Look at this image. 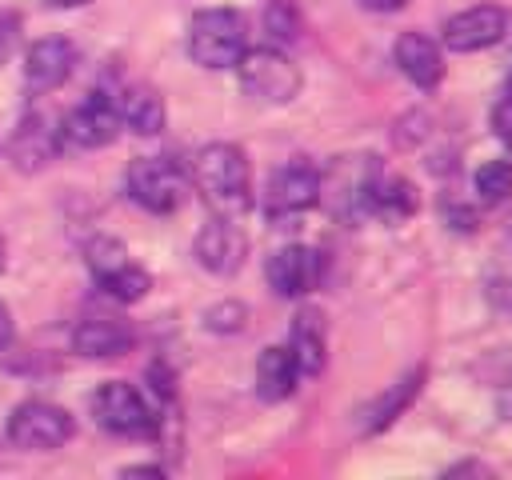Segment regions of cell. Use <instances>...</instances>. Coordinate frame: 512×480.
<instances>
[{
  "label": "cell",
  "mask_w": 512,
  "mask_h": 480,
  "mask_svg": "<svg viewBox=\"0 0 512 480\" xmlns=\"http://www.w3.org/2000/svg\"><path fill=\"white\" fill-rule=\"evenodd\" d=\"M116 108H120V124H128L136 136H156L164 128V100L148 84H128Z\"/></svg>",
  "instance_id": "cell-20"
},
{
  "label": "cell",
  "mask_w": 512,
  "mask_h": 480,
  "mask_svg": "<svg viewBox=\"0 0 512 480\" xmlns=\"http://www.w3.org/2000/svg\"><path fill=\"white\" fill-rule=\"evenodd\" d=\"M492 128H496V140L512 152V88L496 100V108H492Z\"/></svg>",
  "instance_id": "cell-27"
},
{
  "label": "cell",
  "mask_w": 512,
  "mask_h": 480,
  "mask_svg": "<svg viewBox=\"0 0 512 480\" xmlns=\"http://www.w3.org/2000/svg\"><path fill=\"white\" fill-rule=\"evenodd\" d=\"M120 132V108L112 92H88L72 112H64L60 120V136L76 148H104L112 144Z\"/></svg>",
  "instance_id": "cell-10"
},
{
  "label": "cell",
  "mask_w": 512,
  "mask_h": 480,
  "mask_svg": "<svg viewBox=\"0 0 512 480\" xmlns=\"http://www.w3.org/2000/svg\"><path fill=\"white\" fill-rule=\"evenodd\" d=\"M264 28L272 32L276 44H288L300 36V20H296V8L288 0H268V16H264Z\"/></svg>",
  "instance_id": "cell-24"
},
{
  "label": "cell",
  "mask_w": 512,
  "mask_h": 480,
  "mask_svg": "<svg viewBox=\"0 0 512 480\" xmlns=\"http://www.w3.org/2000/svg\"><path fill=\"white\" fill-rule=\"evenodd\" d=\"M264 276H268V284H272L276 296L296 300V296H308V292L320 284V276H324V256H320L316 248H308V244H284V248H276V252L268 256Z\"/></svg>",
  "instance_id": "cell-12"
},
{
  "label": "cell",
  "mask_w": 512,
  "mask_h": 480,
  "mask_svg": "<svg viewBox=\"0 0 512 480\" xmlns=\"http://www.w3.org/2000/svg\"><path fill=\"white\" fill-rule=\"evenodd\" d=\"M248 256V236L236 224V216H212L200 232H196V260L212 272V276H232L240 272Z\"/></svg>",
  "instance_id": "cell-14"
},
{
  "label": "cell",
  "mask_w": 512,
  "mask_h": 480,
  "mask_svg": "<svg viewBox=\"0 0 512 480\" xmlns=\"http://www.w3.org/2000/svg\"><path fill=\"white\" fill-rule=\"evenodd\" d=\"M60 144H64V136H60L56 120H52L48 112L32 108V112L20 116V124H16V132H12V140H8V160H12L20 172H40L48 160H56Z\"/></svg>",
  "instance_id": "cell-13"
},
{
  "label": "cell",
  "mask_w": 512,
  "mask_h": 480,
  "mask_svg": "<svg viewBox=\"0 0 512 480\" xmlns=\"http://www.w3.org/2000/svg\"><path fill=\"white\" fill-rule=\"evenodd\" d=\"M12 336H16V328H12V312H8V304L0 300V352L12 344Z\"/></svg>",
  "instance_id": "cell-29"
},
{
  "label": "cell",
  "mask_w": 512,
  "mask_h": 480,
  "mask_svg": "<svg viewBox=\"0 0 512 480\" xmlns=\"http://www.w3.org/2000/svg\"><path fill=\"white\" fill-rule=\"evenodd\" d=\"M236 76L240 88L260 100V104H288L300 92V68L280 52V48H244V56L236 60Z\"/></svg>",
  "instance_id": "cell-3"
},
{
  "label": "cell",
  "mask_w": 512,
  "mask_h": 480,
  "mask_svg": "<svg viewBox=\"0 0 512 480\" xmlns=\"http://www.w3.org/2000/svg\"><path fill=\"white\" fill-rule=\"evenodd\" d=\"M244 304H236V300H224V304H216V308H208V316H204V324L212 328V332H240L244 328Z\"/></svg>",
  "instance_id": "cell-25"
},
{
  "label": "cell",
  "mask_w": 512,
  "mask_h": 480,
  "mask_svg": "<svg viewBox=\"0 0 512 480\" xmlns=\"http://www.w3.org/2000/svg\"><path fill=\"white\" fill-rule=\"evenodd\" d=\"M124 476H164V468H156V464H140V468H124Z\"/></svg>",
  "instance_id": "cell-31"
},
{
  "label": "cell",
  "mask_w": 512,
  "mask_h": 480,
  "mask_svg": "<svg viewBox=\"0 0 512 480\" xmlns=\"http://www.w3.org/2000/svg\"><path fill=\"white\" fill-rule=\"evenodd\" d=\"M416 208H420L416 188H412L404 176L376 172V180H372V188H368V216H380V220H388V224H400V220H408Z\"/></svg>",
  "instance_id": "cell-19"
},
{
  "label": "cell",
  "mask_w": 512,
  "mask_h": 480,
  "mask_svg": "<svg viewBox=\"0 0 512 480\" xmlns=\"http://www.w3.org/2000/svg\"><path fill=\"white\" fill-rule=\"evenodd\" d=\"M92 416L112 436H156V428H160V416L124 380H104L92 392Z\"/></svg>",
  "instance_id": "cell-6"
},
{
  "label": "cell",
  "mask_w": 512,
  "mask_h": 480,
  "mask_svg": "<svg viewBox=\"0 0 512 480\" xmlns=\"http://www.w3.org/2000/svg\"><path fill=\"white\" fill-rule=\"evenodd\" d=\"M48 8H84L88 0H44Z\"/></svg>",
  "instance_id": "cell-32"
},
{
  "label": "cell",
  "mask_w": 512,
  "mask_h": 480,
  "mask_svg": "<svg viewBox=\"0 0 512 480\" xmlns=\"http://www.w3.org/2000/svg\"><path fill=\"white\" fill-rule=\"evenodd\" d=\"M296 380H300V364H296L288 344H272V348L260 352V360H256V392H260V400L276 404V400L292 396Z\"/></svg>",
  "instance_id": "cell-18"
},
{
  "label": "cell",
  "mask_w": 512,
  "mask_h": 480,
  "mask_svg": "<svg viewBox=\"0 0 512 480\" xmlns=\"http://www.w3.org/2000/svg\"><path fill=\"white\" fill-rule=\"evenodd\" d=\"M376 172V156H344L328 176H320V200H328V208L344 220L368 216V188Z\"/></svg>",
  "instance_id": "cell-9"
},
{
  "label": "cell",
  "mask_w": 512,
  "mask_h": 480,
  "mask_svg": "<svg viewBox=\"0 0 512 480\" xmlns=\"http://www.w3.org/2000/svg\"><path fill=\"white\" fill-rule=\"evenodd\" d=\"M248 48V20L236 8H204L188 20V56L200 68H236Z\"/></svg>",
  "instance_id": "cell-2"
},
{
  "label": "cell",
  "mask_w": 512,
  "mask_h": 480,
  "mask_svg": "<svg viewBox=\"0 0 512 480\" xmlns=\"http://www.w3.org/2000/svg\"><path fill=\"white\" fill-rule=\"evenodd\" d=\"M392 60H396V68L404 72V80L416 84V88H424V92L444 80L440 44L428 40L424 32H400V40H396V48H392Z\"/></svg>",
  "instance_id": "cell-17"
},
{
  "label": "cell",
  "mask_w": 512,
  "mask_h": 480,
  "mask_svg": "<svg viewBox=\"0 0 512 480\" xmlns=\"http://www.w3.org/2000/svg\"><path fill=\"white\" fill-rule=\"evenodd\" d=\"M20 32H24V24H20V12H12V8H0V64L16 52V44H20Z\"/></svg>",
  "instance_id": "cell-26"
},
{
  "label": "cell",
  "mask_w": 512,
  "mask_h": 480,
  "mask_svg": "<svg viewBox=\"0 0 512 480\" xmlns=\"http://www.w3.org/2000/svg\"><path fill=\"white\" fill-rule=\"evenodd\" d=\"M420 380H424V368H416V372H408L400 384H392L372 408H368V420H364V432H380V428H388L404 408H408V400L420 392Z\"/></svg>",
  "instance_id": "cell-22"
},
{
  "label": "cell",
  "mask_w": 512,
  "mask_h": 480,
  "mask_svg": "<svg viewBox=\"0 0 512 480\" xmlns=\"http://www.w3.org/2000/svg\"><path fill=\"white\" fill-rule=\"evenodd\" d=\"M320 204V172L308 160H288L268 176L264 188V212L268 220H292Z\"/></svg>",
  "instance_id": "cell-8"
},
{
  "label": "cell",
  "mask_w": 512,
  "mask_h": 480,
  "mask_svg": "<svg viewBox=\"0 0 512 480\" xmlns=\"http://www.w3.org/2000/svg\"><path fill=\"white\" fill-rule=\"evenodd\" d=\"M360 8H368V12H400L408 0H356Z\"/></svg>",
  "instance_id": "cell-30"
},
{
  "label": "cell",
  "mask_w": 512,
  "mask_h": 480,
  "mask_svg": "<svg viewBox=\"0 0 512 480\" xmlns=\"http://www.w3.org/2000/svg\"><path fill=\"white\" fill-rule=\"evenodd\" d=\"M136 332L128 320L120 316H84L76 328H72V348L88 360H112V356H124L132 348Z\"/></svg>",
  "instance_id": "cell-16"
},
{
  "label": "cell",
  "mask_w": 512,
  "mask_h": 480,
  "mask_svg": "<svg viewBox=\"0 0 512 480\" xmlns=\"http://www.w3.org/2000/svg\"><path fill=\"white\" fill-rule=\"evenodd\" d=\"M472 188L484 204H500L512 196V160H484L472 176Z\"/></svg>",
  "instance_id": "cell-23"
},
{
  "label": "cell",
  "mask_w": 512,
  "mask_h": 480,
  "mask_svg": "<svg viewBox=\"0 0 512 480\" xmlns=\"http://www.w3.org/2000/svg\"><path fill=\"white\" fill-rule=\"evenodd\" d=\"M288 348H292V356H296V364H300V376H320V372H324L328 340H324V320H320V312L304 308V312L292 320Z\"/></svg>",
  "instance_id": "cell-21"
},
{
  "label": "cell",
  "mask_w": 512,
  "mask_h": 480,
  "mask_svg": "<svg viewBox=\"0 0 512 480\" xmlns=\"http://www.w3.org/2000/svg\"><path fill=\"white\" fill-rule=\"evenodd\" d=\"M72 64H76L72 40H64V36H44V40H36V44L28 48V56H24V88H28L32 96H48V92H56V88L72 76Z\"/></svg>",
  "instance_id": "cell-15"
},
{
  "label": "cell",
  "mask_w": 512,
  "mask_h": 480,
  "mask_svg": "<svg viewBox=\"0 0 512 480\" xmlns=\"http://www.w3.org/2000/svg\"><path fill=\"white\" fill-rule=\"evenodd\" d=\"M84 260H88L92 280L120 304H136L152 288V276L128 256V248L116 236H92L84 248Z\"/></svg>",
  "instance_id": "cell-4"
},
{
  "label": "cell",
  "mask_w": 512,
  "mask_h": 480,
  "mask_svg": "<svg viewBox=\"0 0 512 480\" xmlns=\"http://www.w3.org/2000/svg\"><path fill=\"white\" fill-rule=\"evenodd\" d=\"M72 432H76L72 416L48 400H24L8 416V440L24 452H52V448L68 444Z\"/></svg>",
  "instance_id": "cell-7"
},
{
  "label": "cell",
  "mask_w": 512,
  "mask_h": 480,
  "mask_svg": "<svg viewBox=\"0 0 512 480\" xmlns=\"http://www.w3.org/2000/svg\"><path fill=\"white\" fill-rule=\"evenodd\" d=\"M148 380H152V392H156L160 400H172L176 388H172V372H168L164 364H152V368H148Z\"/></svg>",
  "instance_id": "cell-28"
},
{
  "label": "cell",
  "mask_w": 512,
  "mask_h": 480,
  "mask_svg": "<svg viewBox=\"0 0 512 480\" xmlns=\"http://www.w3.org/2000/svg\"><path fill=\"white\" fill-rule=\"evenodd\" d=\"M192 180L216 216H244L252 208V168L240 144H204L192 160Z\"/></svg>",
  "instance_id": "cell-1"
},
{
  "label": "cell",
  "mask_w": 512,
  "mask_h": 480,
  "mask_svg": "<svg viewBox=\"0 0 512 480\" xmlns=\"http://www.w3.org/2000/svg\"><path fill=\"white\" fill-rule=\"evenodd\" d=\"M124 188H128V196L144 212H156V216H168V212H176L188 200V180H184V172L168 156H140V160H132L128 176H124Z\"/></svg>",
  "instance_id": "cell-5"
},
{
  "label": "cell",
  "mask_w": 512,
  "mask_h": 480,
  "mask_svg": "<svg viewBox=\"0 0 512 480\" xmlns=\"http://www.w3.org/2000/svg\"><path fill=\"white\" fill-rule=\"evenodd\" d=\"M4 260H8V248H4V236H0V272H4Z\"/></svg>",
  "instance_id": "cell-33"
},
{
  "label": "cell",
  "mask_w": 512,
  "mask_h": 480,
  "mask_svg": "<svg viewBox=\"0 0 512 480\" xmlns=\"http://www.w3.org/2000/svg\"><path fill=\"white\" fill-rule=\"evenodd\" d=\"M512 16L500 8V4H476V8H464L456 16L444 20V48L448 52H480V48H492L504 40Z\"/></svg>",
  "instance_id": "cell-11"
}]
</instances>
